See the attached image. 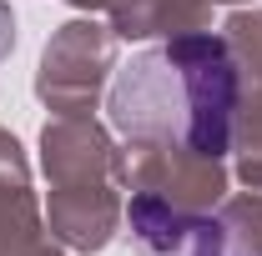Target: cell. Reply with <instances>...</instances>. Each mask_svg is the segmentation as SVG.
Returning a JSON list of instances; mask_svg holds the SVG:
<instances>
[{"label": "cell", "mask_w": 262, "mask_h": 256, "mask_svg": "<svg viewBox=\"0 0 262 256\" xmlns=\"http://www.w3.org/2000/svg\"><path fill=\"white\" fill-rule=\"evenodd\" d=\"M106 116L126 141L222 156L237 116V61L217 35H177L131 56L106 96Z\"/></svg>", "instance_id": "obj_1"}, {"label": "cell", "mask_w": 262, "mask_h": 256, "mask_svg": "<svg viewBox=\"0 0 262 256\" xmlns=\"http://www.w3.org/2000/svg\"><path fill=\"white\" fill-rule=\"evenodd\" d=\"M126 221H131V241L141 256H247L222 221L171 211L157 196H136Z\"/></svg>", "instance_id": "obj_2"}]
</instances>
